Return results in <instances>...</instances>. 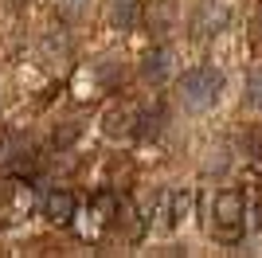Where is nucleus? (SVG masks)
Listing matches in <instances>:
<instances>
[{
  "label": "nucleus",
  "instance_id": "39448f33",
  "mask_svg": "<svg viewBox=\"0 0 262 258\" xmlns=\"http://www.w3.org/2000/svg\"><path fill=\"white\" fill-rule=\"evenodd\" d=\"M75 207H78V200H75L71 188H55V192H47V200H43V215H47V223H55V227L71 223V219H75Z\"/></svg>",
  "mask_w": 262,
  "mask_h": 258
},
{
  "label": "nucleus",
  "instance_id": "ddd939ff",
  "mask_svg": "<svg viewBox=\"0 0 262 258\" xmlns=\"http://www.w3.org/2000/svg\"><path fill=\"white\" fill-rule=\"evenodd\" d=\"M149 28H153V32H168V28H172V4H168V0L157 4V12L149 16Z\"/></svg>",
  "mask_w": 262,
  "mask_h": 258
},
{
  "label": "nucleus",
  "instance_id": "f03ea898",
  "mask_svg": "<svg viewBox=\"0 0 262 258\" xmlns=\"http://www.w3.org/2000/svg\"><path fill=\"white\" fill-rule=\"evenodd\" d=\"M35 211V184L28 176H4L0 180V223L20 227Z\"/></svg>",
  "mask_w": 262,
  "mask_h": 258
},
{
  "label": "nucleus",
  "instance_id": "9d476101",
  "mask_svg": "<svg viewBox=\"0 0 262 258\" xmlns=\"http://www.w3.org/2000/svg\"><path fill=\"white\" fill-rule=\"evenodd\" d=\"M20 157H32V141L24 137V133L4 129V133H0V164H16Z\"/></svg>",
  "mask_w": 262,
  "mask_h": 258
},
{
  "label": "nucleus",
  "instance_id": "f8f14e48",
  "mask_svg": "<svg viewBox=\"0 0 262 258\" xmlns=\"http://www.w3.org/2000/svg\"><path fill=\"white\" fill-rule=\"evenodd\" d=\"M137 137H161L164 129V110H149V114H137Z\"/></svg>",
  "mask_w": 262,
  "mask_h": 258
},
{
  "label": "nucleus",
  "instance_id": "f3484780",
  "mask_svg": "<svg viewBox=\"0 0 262 258\" xmlns=\"http://www.w3.org/2000/svg\"><path fill=\"white\" fill-rule=\"evenodd\" d=\"M243 149H247V157H262V133L254 129V133H243Z\"/></svg>",
  "mask_w": 262,
  "mask_h": 258
},
{
  "label": "nucleus",
  "instance_id": "f257e3e1",
  "mask_svg": "<svg viewBox=\"0 0 262 258\" xmlns=\"http://www.w3.org/2000/svg\"><path fill=\"white\" fill-rule=\"evenodd\" d=\"M219 94H223V71H215V67H192L180 75V106L188 114L211 110L219 102Z\"/></svg>",
  "mask_w": 262,
  "mask_h": 258
},
{
  "label": "nucleus",
  "instance_id": "dca6fc26",
  "mask_svg": "<svg viewBox=\"0 0 262 258\" xmlns=\"http://www.w3.org/2000/svg\"><path fill=\"white\" fill-rule=\"evenodd\" d=\"M227 149H223V145H219V149H211L208 153V161H204V172H215V176H223V172H227Z\"/></svg>",
  "mask_w": 262,
  "mask_h": 258
},
{
  "label": "nucleus",
  "instance_id": "0eeeda50",
  "mask_svg": "<svg viewBox=\"0 0 262 258\" xmlns=\"http://www.w3.org/2000/svg\"><path fill=\"white\" fill-rule=\"evenodd\" d=\"M168 75H172V47H153V51H145V59H141V78L145 82L161 86Z\"/></svg>",
  "mask_w": 262,
  "mask_h": 258
},
{
  "label": "nucleus",
  "instance_id": "6ab92c4d",
  "mask_svg": "<svg viewBox=\"0 0 262 258\" xmlns=\"http://www.w3.org/2000/svg\"><path fill=\"white\" fill-rule=\"evenodd\" d=\"M71 4H82V0H71Z\"/></svg>",
  "mask_w": 262,
  "mask_h": 258
},
{
  "label": "nucleus",
  "instance_id": "4468645a",
  "mask_svg": "<svg viewBox=\"0 0 262 258\" xmlns=\"http://www.w3.org/2000/svg\"><path fill=\"white\" fill-rule=\"evenodd\" d=\"M247 102H251L254 110H262V67L247 75Z\"/></svg>",
  "mask_w": 262,
  "mask_h": 258
},
{
  "label": "nucleus",
  "instance_id": "2eb2a0df",
  "mask_svg": "<svg viewBox=\"0 0 262 258\" xmlns=\"http://www.w3.org/2000/svg\"><path fill=\"white\" fill-rule=\"evenodd\" d=\"M78 133H82V125H75V121H67L63 129H55V149H71L78 141Z\"/></svg>",
  "mask_w": 262,
  "mask_h": 258
},
{
  "label": "nucleus",
  "instance_id": "a211bd4d",
  "mask_svg": "<svg viewBox=\"0 0 262 258\" xmlns=\"http://www.w3.org/2000/svg\"><path fill=\"white\" fill-rule=\"evenodd\" d=\"M43 51L47 55H55V51L67 55V39H63V35H43Z\"/></svg>",
  "mask_w": 262,
  "mask_h": 258
},
{
  "label": "nucleus",
  "instance_id": "423d86ee",
  "mask_svg": "<svg viewBox=\"0 0 262 258\" xmlns=\"http://www.w3.org/2000/svg\"><path fill=\"white\" fill-rule=\"evenodd\" d=\"M188 207H192V192H184V188H172V192H164V196H161V211H157L161 227H164V231L180 227V219L188 215Z\"/></svg>",
  "mask_w": 262,
  "mask_h": 258
},
{
  "label": "nucleus",
  "instance_id": "20e7f679",
  "mask_svg": "<svg viewBox=\"0 0 262 258\" xmlns=\"http://www.w3.org/2000/svg\"><path fill=\"white\" fill-rule=\"evenodd\" d=\"M231 24V8L223 0H204L196 12V20H192V32L196 35H219L223 28Z\"/></svg>",
  "mask_w": 262,
  "mask_h": 258
},
{
  "label": "nucleus",
  "instance_id": "9b49d317",
  "mask_svg": "<svg viewBox=\"0 0 262 258\" xmlns=\"http://www.w3.org/2000/svg\"><path fill=\"white\" fill-rule=\"evenodd\" d=\"M94 75H98V82L106 86V90H118V86L125 82V71H121V63H118V59H114V55H110V59H102Z\"/></svg>",
  "mask_w": 262,
  "mask_h": 258
},
{
  "label": "nucleus",
  "instance_id": "1a4fd4ad",
  "mask_svg": "<svg viewBox=\"0 0 262 258\" xmlns=\"http://www.w3.org/2000/svg\"><path fill=\"white\" fill-rule=\"evenodd\" d=\"M102 125H106V137H129L133 125H137V110L133 106H114Z\"/></svg>",
  "mask_w": 262,
  "mask_h": 258
},
{
  "label": "nucleus",
  "instance_id": "6e6552de",
  "mask_svg": "<svg viewBox=\"0 0 262 258\" xmlns=\"http://www.w3.org/2000/svg\"><path fill=\"white\" fill-rule=\"evenodd\" d=\"M141 20V0H110V24L118 32H133Z\"/></svg>",
  "mask_w": 262,
  "mask_h": 258
},
{
  "label": "nucleus",
  "instance_id": "7ed1b4c3",
  "mask_svg": "<svg viewBox=\"0 0 262 258\" xmlns=\"http://www.w3.org/2000/svg\"><path fill=\"white\" fill-rule=\"evenodd\" d=\"M211 219H215V239L219 243H239L243 231H247V196L235 192V188H223L215 196V207H211Z\"/></svg>",
  "mask_w": 262,
  "mask_h": 258
}]
</instances>
